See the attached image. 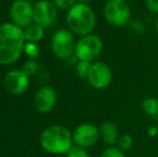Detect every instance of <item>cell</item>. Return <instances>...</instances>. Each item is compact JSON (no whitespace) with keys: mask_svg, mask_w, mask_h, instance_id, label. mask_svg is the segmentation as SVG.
<instances>
[{"mask_svg":"<svg viewBox=\"0 0 158 157\" xmlns=\"http://www.w3.org/2000/svg\"><path fill=\"white\" fill-rule=\"evenodd\" d=\"M66 157H90L89 153H88L87 149L77 147V145H73L68 153L66 154Z\"/></svg>","mask_w":158,"mask_h":157,"instance_id":"cell-21","label":"cell"},{"mask_svg":"<svg viewBox=\"0 0 158 157\" xmlns=\"http://www.w3.org/2000/svg\"><path fill=\"white\" fill-rule=\"evenodd\" d=\"M58 17V9L52 0H40L33 6V23L42 28L52 27Z\"/></svg>","mask_w":158,"mask_h":157,"instance_id":"cell-8","label":"cell"},{"mask_svg":"<svg viewBox=\"0 0 158 157\" xmlns=\"http://www.w3.org/2000/svg\"><path fill=\"white\" fill-rule=\"evenodd\" d=\"M40 144L44 151L53 155L67 154L73 147L72 132L61 125L48 126L40 136Z\"/></svg>","mask_w":158,"mask_h":157,"instance_id":"cell-2","label":"cell"},{"mask_svg":"<svg viewBox=\"0 0 158 157\" xmlns=\"http://www.w3.org/2000/svg\"><path fill=\"white\" fill-rule=\"evenodd\" d=\"M128 28L135 35H143L145 32V25L140 19H131L128 24Z\"/></svg>","mask_w":158,"mask_h":157,"instance_id":"cell-19","label":"cell"},{"mask_svg":"<svg viewBox=\"0 0 158 157\" xmlns=\"http://www.w3.org/2000/svg\"><path fill=\"white\" fill-rule=\"evenodd\" d=\"M99 157H126V154L117 147H108L101 152Z\"/></svg>","mask_w":158,"mask_h":157,"instance_id":"cell-20","label":"cell"},{"mask_svg":"<svg viewBox=\"0 0 158 157\" xmlns=\"http://www.w3.org/2000/svg\"><path fill=\"white\" fill-rule=\"evenodd\" d=\"M99 136L102 142L108 147H115L119 138V130L115 123L110 121L102 122L99 126Z\"/></svg>","mask_w":158,"mask_h":157,"instance_id":"cell-13","label":"cell"},{"mask_svg":"<svg viewBox=\"0 0 158 157\" xmlns=\"http://www.w3.org/2000/svg\"><path fill=\"white\" fill-rule=\"evenodd\" d=\"M86 80L93 88L101 90L111 85L113 81V72L108 64L97 60L90 64Z\"/></svg>","mask_w":158,"mask_h":157,"instance_id":"cell-7","label":"cell"},{"mask_svg":"<svg viewBox=\"0 0 158 157\" xmlns=\"http://www.w3.org/2000/svg\"><path fill=\"white\" fill-rule=\"evenodd\" d=\"M72 139L74 145L89 149L94 147L100 139L99 128L92 123L80 124L72 131Z\"/></svg>","mask_w":158,"mask_h":157,"instance_id":"cell-9","label":"cell"},{"mask_svg":"<svg viewBox=\"0 0 158 157\" xmlns=\"http://www.w3.org/2000/svg\"><path fill=\"white\" fill-rule=\"evenodd\" d=\"M155 27H156V30H157V32H158V15H157L156 22H155Z\"/></svg>","mask_w":158,"mask_h":157,"instance_id":"cell-27","label":"cell"},{"mask_svg":"<svg viewBox=\"0 0 158 157\" xmlns=\"http://www.w3.org/2000/svg\"><path fill=\"white\" fill-rule=\"evenodd\" d=\"M12 23L25 29L33 24V6L28 0H15L10 6Z\"/></svg>","mask_w":158,"mask_h":157,"instance_id":"cell-10","label":"cell"},{"mask_svg":"<svg viewBox=\"0 0 158 157\" xmlns=\"http://www.w3.org/2000/svg\"><path fill=\"white\" fill-rule=\"evenodd\" d=\"M24 53H25L30 59H35L40 55V48L37 43L26 42L25 48H24Z\"/></svg>","mask_w":158,"mask_h":157,"instance_id":"cell-17","label":"cell"},{"mask_svg":"<svg viewBox=\"0 0 158 157\" xmlns=\"http://www.w3.org/2000/svg\"><path fill=\"white\" fill-rule=\"evenodd\" d=\"M90 64L88 61H83V60H79L77 64V68H75V71L79 78L81 79H86L87 78L88 71H89L90 68Z\"/></svg>","mask_w":158,"mask_h":157,"instance_id":"cell-18","label":"cell"},{"mask_svg":"<svg viewBox=\"0 0 158 157\" xmlns=\"http://www.w3.org/2000/svg\"><path fill=\"white\" fill-rule=\"evenodd\" d=\"M38 68H39V66H38L37 61H35V59H29V60H27L23 65L22 70H23V71L25 72L28 76H33V74L37 73Z\"/></svg>","mask_w":158,"mask_h":157,"instance_id":"cell-22","label":"cell"},{"mask_svg":"<svg viewBox=\"0 0 158 157\" xmlns=\"http://www.w3.org/2000/svg\"><path fill=\"white\" fill-rule=\"evenodd\" d=\"M145 8L154 14H158V0H144Z\"/></svg>","mask_w":158,"mask_h":157,"instance_id":"cell-24","label":"cell"},{"mask_svg":"<svg viewBox=\"0 0 158 157\" xmlns=\"http://www.w3.org/2000/svg\"><path fill=\"white\" fill-rule=\"evenodd\" d=\"M141 109L148 116L153 119H158V98L148 97L141 102Z\"/></svg>","mask_w":158,"mask_h":157,"instance_id":"cell-15","label":"cell"},{"mask_svg":"<svg viewBox=\"0 0 158 157\" xmlns=\"http://www.w3.org/2000/svg\"><path fill=\"white\" fill-rule=\"evenodd\" d=\"M146 134H148V136L151 137V138H155V137L158 136V127L156 125L150 126V127L148 128V130H146Z\"/></svg>","mask_w":158,"mask_h":157,"instance_id":"cell-25","label":"cell"},{"mask_svg":"<svg viewBox=\"0 0 158 157\" xmlns=\"http://www.w3.org/2000/svg\"><path fill=\"white\" fill-rule=\"evenodd\" d=\"M52 2L57 6L59 10H67L72 8L75 3H77V0H52Z\"/></svg>","mask_w":158,"mask_h":157,"instance_id":"cell-23","label":"cell"},{"mask_svg":"<svg viewBox=\"0 0 158 157\" xmlns=\"http://www.w3.org/2000/svg\"><path fill=\"white\" fill-rule=\"evenodd\" d=\"M3 86L10 94L19 96L27 90L29 86V76L22 69H14L4 76Z\"/></svg>","mask_w":158,"mask_h":157,"instance_id":"cell-11","label":"cell"},{"mask_svg":"<svg viewBox=\"0 0 158 157\" xmlns=\"http://www.w3.org/2000/svg\"><path fill=\"white\" fill-rule=\"evenodd\" d=\"M74 36L70 30L59 29L55 31L51 41L52 52L57 58L68 59L72 54H74L75 48Z\"/></svg>","mask_w":158,"mask_h":157,"instance_id":"cell-6","label":"cell"},{"mask_svg":"<svg viewBox=\"0 0 158 157\" xmlns=\"http://www.w3.org/2000/svg\"><path fill=\"white\" fill-rule=\"evenodd\" d=\"M66 22L73 35L84 37L93 34L96 26V15L88 4L77 2L68 10Z\"/></svg>","mask_w":158,"mask_h":157,"instance_id":"cell-3","label":"cell"},{"mask_svg":"<svg viewBox=\"0 0 158 157\" xmlns=\"http://www.w3.org/2000/svg\"><path fill=\"white\" fill-rule=\"evenodd\" d=\"M103 50V41L99 36L89 34L80 37L75 43L74 55L79 60L94 63Z\"/></svg>","mask_w":158,"mask_h":157,"instance_id":"cell-5","label":"cell"},{"mask_svg":"<svg viewBox=\"0 0 158 157\" xmlns=\"http://www.w3.org/2000/svg\"><path fill=\"white\" fill-rule=\"evenodd\" d=\"M25 44L23 28L13 23L0 25V65L14 64L24 53Z\"/></svg>","mask_w":158,"mask_h":157,"instance_id":"cell-1","label":"cell"},{"mask_svg":"<svg viewBox=\"0 0 158 157\" xmlns=\"http://www.w3.org/2000/svg\"><path fill=\"white\" fill-rule=\"evenodd\" d=\"M90 0H77V2H81V3H86L88 4V2H89Z\"/></svg>","mask_w":158,"mask_h":157,"instance_id":"cell-26","label":"cell"},{"mask_svg":"<svg viewBox=\"0 0 158 157\" xmlns=\"http://www.w3.org/2000/svg\"><path fill=\"white\" fill-rule=\"evenodd\" d=\"M24 36H25L26 42H31V43H38L41 41L44 36V28L37 24H31L30 26L24 29Z\"/></svg>","mask_w":158,"mask_h":157,"instance_id":"cell-14","label":"cell"},{"mask_svg":"<svg viewBox=\"0 0 158 157\" xmlns=\"http://www.w3.org/2000/svg\"><path fill=\"white\" fill-rule=\"evenodd\" d=\"M57 102V94L51 86H42L37 90L33 98V105L40 113L51 112Z\"/></svg>","mask_w":158,"mask_h":157,"instance_id":"cell-12","label":"cell"},{"mask_svg":"<svg viewBox=\"0 0 158 157\" xmlns=\"http://www.w3.org/2000/svg\"><path fill=\"white\" fill-rule=\"evenodd\" d=\"M102 13L106 23L114 27H125L131 21V8L127 0H106Z\"/></svg>","mask_w":158,"mask_h":157,"instance_id":"cell-4","label":"cell"},{"mask_svg":"<svg viewBox=\"0 0 158 157\" xmlns=\"http://www.w3.org/2000/svg\"><path fill=\"white\" fill-rule=\"evenodd\" d=\"M133 145V138L131 134H123L119 136L118 141H117L116 145L119 150H122L123 152H127L132 147Z\"/></svg>","mask_w":158,"mask_h":157,"instance_id":"cell-16","label":"cell"}]
</instances>
